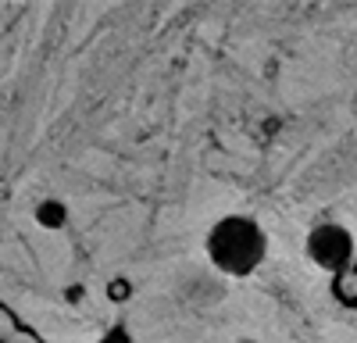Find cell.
Returning a JSON list of instances; mask_svg holds the SVG:
<instances>
[{"label": "cell", "instance_id": "cell-1", "mask_svg": "<svg viewBox=\"0 0 357 343\" xmlns=\"http://www.w3.org/2000/svg\"><path fill=\"white\" fill-rule=\"evenodd\" d=\"M268 254L264 229L247 215H229L207 233V257L225 275H250Z\"/></svg>", "mask_w": 357, "mask_h": 343}, {"label": "cell", "instance_id": "cell-2", "mask_svg": "<svg viewBox=\"0 0 357 343\" xmlns=\"http://www.w3.org/2000/svg\"><path fill=\"white\" fill-rule=\"evenodd\" d=\"M307 257L314 268L329 272V275L343 272L347 265H354V233L340 222L314 225L307 233Z\"/></svg>", "mask_w": 357, "mask_h": 343}, {"label": "cell", "instance_id": "cell-3", "mask_svg": "<svg viewBox=\"0 0 357 343\" xmlns=\"http://www.w3.org/2000/svg\"><path fill=\"white\" fill-rule=\"evenodd\" d=\"M33 218H36L40 229H47V233H57V229L68 225V208H65L57 197H43V200H36Z\"/></svg>", "mask_w": 357, "mask_h": 343}, {"label": "cell", "instance_id": "cell-4", "mask_svg": "<svg viewBox=\"0 0 357 343\" xmlns=\"http://www.w3.org/2000/svg\"><path fill=\"white\" fill-rule=\"evenodd\" d=\"M0 343H40V336L15 319L8 304H0Z\"/></svg>", "mask_w": 357, "mask_h": 343}, {"label": "cell", "instance_id": "cell-5", "mask_svg": "<svg viewBox=\"0 0 357 343\" xmlns=\"http://www.w3.org/2000/svg\"><path fill=\"white\" fill-rule=\"evenodd\" d=\"M333 297H336V304L357 311V265H347L343 272L333 275Z\"/></svg>", "mask_w": 357, "mask_h": 343}, {"label": "cell", "instance_id": "cell-6", "mask_svg": "<svg viewBox=\"0 0 357 343\" xmlns=\"http://www.w3.org/2000/svg\"><path fill=\"white\" fill-rule=\"evenodd\" d=\"M129 297H132V282H129V279H111V282H107V300L126 304Z\"/></svg>", "mask_w": 357, "mask_h": 343}, {"label": "cell", "instance_id": "cell-7", "mask_svg": "<svg viewBox=\"0 0 357 343\" xmlns=\"http://www.w3.org/2000/svg\"><path fill=\"white\" fill-rule=\"evenodd\" d=\"M97 343H132V336H129V329H126V326H114V329H107Z\"/></svg>", "mask_w": 357, "mask_h": 343}]
</instances>
